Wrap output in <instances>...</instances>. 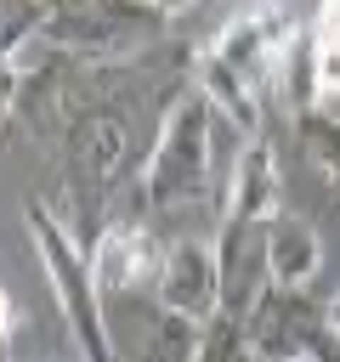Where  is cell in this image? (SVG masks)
Here are the masks:
<instances>
[{
	"label": "cell",
	"instance_id": "9c48e42d",
	"mask_svg": "<svg viewBox=\"0 0 340 362\" xmlns=\"http://www.w3.org/2000/svg\"><path fill=\"white\" fill-rule=\"evenodd\" d=\"M323 272V238L306 215H278L266 226V283L272 288H312Z\"/></svg>",
	"mask_w": 340,
	"mask_h": 362
},
{
	"label": "cell",
	"instance_id": "9a60e30c",
	"mask_svg": "<svg viewBox=\"0 0 340 362\" xmlns=\"http://www.w3.org/2000/svg\"><path fill=\"white\" fill-rule=\"evenodd\" d=\"M11 322H17V305H11V294H0V339L11 334Z\"/></svg>",
	"mask_w": 340,
	"mask_h": 362
},
{
	"label": "cell",
	"instance_id": "ba28073f",
	"mask_svg": "<svg viewBox=\"0 0 340 362\" xmlns=\"http://www.w3.org/2000/svg\"><path fill=\"white\" fill-rule=\"evenodd\" d=\"M193 90L210 102V113L232 119V130H238L244 141H261V119H266L261 90H255L249 79H238V74H232L210 45H198V51H193Z\"/></svg>",
	"mask_w": 340,
	"mask_h": 362
},
{
	"label": "cell",
	"instance_id": "7c38bea8",
	"mask_svg": "<svg viewBox=\"0 0 340 362\" xmlns=\"http://www.w3.org/2000/svg\"><path fill=\"white\" fill-rule=\"evenodd\" d=\"M198 362H255V351H249V334H244V317H215V322H204V334H198Z\"/></svg>",
	"mask_w": 340,
	"mask_h": 362
},
{
	"label": "cell",
	"instance_id": "6da1fadb",
	"mask_svg": "<svg viewBox=\"0 0 340 362\" xmlns=\"http://www.w3.org/2000/svg\"><path fill=\"white\" fill-rule=\"evenodd\" d=\"M23 215H28V238L40 249L45 283H51V294H57V305L68 317V334L79 345V362H125L119 345H113V334H108V322H102V288L91 277V255L79 249V238L68 232V221L45 198H28Z\"/></svg>",
	"mask_w": 340,
	"mask_h": 362
},
{
	"label": "cell",
	"instance_id": "30bf717a",
	"mask_svg": "<svg viewBox=\"0 0 340 362\" xmlns=\"http://www.w3.org/2000/svg\"><path fill=\"white\" fill-rule=\"evenodd\" d=\"M295 136H300L306 158L329 175V187H340V119H334L329 107H312V113L295 119Z\"/></svg>",
	"mask_w": 340,
	"mask_h": 362
},
{
	"label": "cell",
	"instance_id": "3957f363",
	"mask_svg": "<svg viewBox=\"0 0 340 362\" xmlns=\"http://www.w3.org/2000/svg\"><path fill=\"white\" fill-rule=\"evenodd\" d=\"M125 158H130V124H125V113L91 90V74H79L68 119H62V164H68L74 192H108L119 181Z\"/></svg>",
	"mask_w": 340,
	"mask_h": 362
},
{
	"label": "cell",
	"instance_id": "2e32d148",
	"mask_svg": "<svg viewBox=\"0 0 340 362\" xmlns=\"http://www.w3.org/2000/svg\"><path fill=\"white\" fill-rule=\"evenodd\" d=\"M323 322H329V334H334V339H340V294H334V300H329V305H323Z\"/></svg>",
	"mask_w": 340,
	"mask_h": 362
},
{
	"label": "cell",
	"instance_id": "e0dca14e",
	"mask_svg": "<svg viewBox=\"0 0 340 362\" xmlns=\"http://www.w3.org/2000/svg\"><path fill=\"white\" fill-rule=\"evenodd\" d=\"M306 362H312V356H306Z\"/></svg>",
	"mask_w": 340,
	"mask_h": 362
},
{
	"label": "cell",
	"instance_id": "8992f818",
	"mask_svg": "<svg viewBox=\"0 0 340 362\" xmlns=\"http://www.w3.org/2000/svg\"><path fill=\"white\" fill-rule=\"evenodd\" d=\"M283 215V187H278V153L272 141H244L227 187H221V226H272Z\"/></svg>",
	"mask_w": 340,
	"mask_h": 362
},
{
	"label": "cell",
	"instance_id": "5b68a950",
	"mask_svg": "<svg viewBox=\"0 0 340 362\" xmlns=\"http://www.w3.org/2000/svg\"><path fill=\"white\" fill-rule=\"evenodd\" d=\"M317 305L306 288H266L244 311V334L255 362H306V345L317 339Z\"/></svg>",
	"mask_w": 340,
	"mask_h": 362
},
{
	"label": "cell",
	"instance_id": "8fae6325",
	"mask_svg": "<svg viewBox=\"0 0 340 362\" xmlns=\"http://www.w3.org/2000/svg\"><path fill=\"white\" fill-rule=\"evenodd\" d=\"M198 334L204 328H193L181 317H159V328L147 334V345H142L136 362H198Z\"/></svg>",
	"mask_w": 340,
	"mask_h": 362
},
{
	"label": "cell",
	"instance_id": "52a82bcc",
	"mask_svg": "<svg viewBox=\"0 0 340 362\" xmlns=\"http://www.w3.org/2000/svg\"><path fill=\"white\" fill-rule=\"evenodd\" d=\"M159 260H164V249H159V238L147 226L113 221V226H102V238L91 249V277H96L102 294H125V288L159 277Z\"/></svg>",
	"mask_w": 340,
	"mask_h": 362
},
{
	"label": "cell",
	"instance_id": "277c9868",
	"mask_svg": "<svg viewBox=\"0 0 340 362\" xmlns=\"http://www.w3.org/2000/svg\"><path fill=\"white\" fill-rule=\"evenodd\" d=\"M159 311L164 317H181L193 328L215 322L221 317V260H215V243L204 238H176L159 260Z\"/></svg>",
	"mask_w": 340,
	"mask_h": 362
},
{
	"label": "cell",
	"instance_id": "4fadbf2b",
	"mask_svg": "<svg viewBox=\"0 0 340 362\" xmlns=\"http://www.w3.org/2000/svg\"><path fill=\"white\" fill-rule=\"evenodd\" d=\"M312 90H317V107L340 96V40H312Z\"/></svg>",
	"mask_w": 340,
	"mask_h": 362
},
{
	"label": "cell",
	"instance_id": "7a4b0ae2",
	"mask_svg": "<svg viewBox=\"0 0 340 362\" xmlns=\"http://www.w3.org/2000/svg\"><path fill=\"white\" fill-rule=\"evenodd\" d=\"M210 102L187 85L170 96L164 119H159V141L142 164V204L147 209H181L193 198H204L210 187Z\"/></svg>",
	"mask_w": 340,
	"mask_h": 362
},
{
	"label": "cell",
	"instance_id": "5bb4252c",
	"mask_svg": "<svg viewBox=\"0 0 340 362\" xmlns=\"http://www.w3.org/2000/svg\"><path fill=\"white\" fill-rule=\"evenodd\" d=\"M28 90V74L17 68V51H0V107H17Z\"/></svg>",
	"mask_w": 340,
	"mask_h": 362
}]
</instances>
